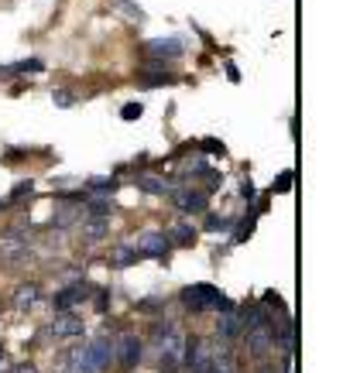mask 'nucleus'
Here are the masks:
<instances>
[{
	"label": "nucleus",
	"instance_id": "obj_1",
	"mask_svg": "<svg viewBox=\"0 0 343 373\" xmlns=\"http://www.w3.org/2000/svg\"><path fill=\"white\" fill-rule=\"evenodd\" d=\"M169 250H172V240L165 233H155V230H151V233H141L137 244H134V253H137V257H155V260H165Z\"/></svg>",
	"mask_w": 343,
	"mask_h": 373
},
{
	"label": "nucleus",
	"instance_id": "obj_2",
	"mask_svg": "<svg viewBox=\"0 0 343 373\" xmlns=\"http://www.w3.org/2000/svg\"><path fill=\"white\" fill-rule=\"evenodd\" d=\"M172 206L178 209V212H185V216H192V212H206L210 206V196L206 192H196V189H172Z\"/></svg>",
	"mask_w": 343,
	"mask_h": 373
},
{
	"label": "nucleus",
	"instance_id": "obj_3",
	"mask_svg": "<svg viewBox=\"0 0 343 373\" xmlns=\"http://www.w3.org/2000/svg\"><path fill=\"white\" fill-rule=\"evenodd\" d=\"M182 51H185V45L178 42V38H151V42H144V55L155 58V62H172Z\"/></svg>",
	"mask_w": 343,
	"mask_h": 373
},
{
	"label": "nucleus",
	"instance_id": "obj_4",
	"mask_svg": "<svg viewBox=\"0 0 343 373\" xmlns=\"http://www.w3.org/2000/svg\"><path fill=\"white\" fill-rule=\"evenodd\" d=\"M48 332H52L55 339H73V335H83L86 326H83V319H76L73 312H59V315L48 322Z\"/></svg>",
	"mask_w": 343,
	"mask_h": 373
},
{
	"label": "nucleus",
	"instance_id": "obj_5",
	"mask_svg": "<svg viewBox=\"0 0 343 373\" xmlns=\"http://www.w3.org/2000/svg\"><path fill=\"white\" fill-rule=\"evenodd\" d=\"M114 360H117L124 370H130V367L141 360V339H137V335H124L121 346H114Z\"/></svg>",
	"mask_w": 343,
	"mask_h": 373
},
{
	"label": "nucleus",
	"instance_id": "obj_6",
	"mask_svg": "<svg viewBox=\"0 0 343 373\" xmlns=\"http://www.w3.org/2000/svg\"><path fill=\"white\" fill-rule=\"evenodd\" d=\"M275 346V332H271V322H264V326H254V329H247V349L254 353V356H264L268 349Z\"/></svg>",
	"mask_w": 343,
	"mask_h": 373
},
{
	"label": "nucleus",
	"instance_id": "obj_7",
	"mask_svg": "<svg viewBox=\"0 0 343 373\" xmlns=\"http://www.w3.org/2000/svg\"><path fill=\"white\" fill-rule=\"evenodd\" d=\"M137 83L141 86H169V83H175V76L169 72V65L165 62H148V69H141L137 72Z\"/></svg>",
	"mask_w": 343,
	"mask_h": 373
},
{
	"label": "nucleus",
	"instance_id": "obj_8",
	"mask_svg": "<svg viewBox=\"0 0 343 373\" xmlns=\"http://www.w3.org/2000/svg\"><path fill=\"white\" fill-rule=\"evenodd\" d=\"M79 233H83L86 244H100V240L110 237V219H107V216H89L83 226H79Z\"/></svg>",
	"mask_w": 343,
	"mask_h": 373
},
{
	"label": "nucleus",
	"instance_id": "obj_9",
	"mask_svg": "<svg viewBox=\"0 0 343 373\" xmlns=\"http://www.w3.org/2000/svg\"><path fill=\"white\" fill-rule=\"evenodd\" d=\"M93 291H89V285H73V288H62L59 294H55V312H69L73 305H79V301H86Z\"/></svg>",
	"mask_w": 343,
	"mask_h": 373
},
{
	"label": "nucleus",
	"instance_id": "obj_10",
	"mask_svg": "<svg viewBox=\"0 0 343 373\" xmlns=\"http://www.w3.org/2000/svg\"><path fill=\"white\" fill-rule=\"evenodd\" d=\"M42 301V291H38V285H21V288L14 291V308H35Z\"/></svg>",
	"mask_w": 343,
	"mask_h": 373
},
{
	"label": "nucleus",
	"instance_id": "obj_11",
	"mask_svg": "<svg viewBox=\"0 0 343 373\" xmlns=\"http://www.w3.org/2000/svg\"><path fill=\"white\" fill-rule=\"evenodd\" d=\"M0 257H7V260H21V257H28V237H10V240H3L0 244Z\"/></svg>",
	"mask_w": 343,
	"mask_h": 373
},
{
	"label": "nucleus",
	"instance_id": "obj_12",
	"mask_svg": "<svg viewBox=\"0 0 343 373\" xmlns=\"http://www.w3.org/2000/svg\"><path fill=\"white\" fill-rule=\"evenodd\" d=\"M241 329H244V326H241V315H237V312H227V315L216 319V332H220L223 339H234Z\"/></svg>",
	"mask_w": 343,
	"mask_h": 373
},
{
	"label": "nucleus",
	"instance_id": "obj_13",
	"mask_svg": "<svg viewBox=\"0 0 343 373\" xmlns=\"http://www.w3.org/2000/svg\"><path fill=\"white\" fill-rule=\"evenodd\" d=\"M137 189L148 192V196H169L172 182H162V178H155V175H144V178H137Z\"/></svg>",
	"mask_w": 343,
	"mask_h": 373
},
{
	"label": "nucleus",
	"instance_id": "obj_14",
	"mask_svg": "<svg viewBox=\"0 0 343 373\" xmlns=\"http://www.w3.org/2000/svg\"><path fill=\"white\" fill-rule=\"evenodd\" d=\"M172 237H175L178 247H192V244H196V230H192L189 223H175V226H172Z\"/></svg>",
	"mask_w": 343,
	"mask_h": 373
},
{
	"label": "nucleus",
	"instance_id": "obj_15",
	"mask_svg": "<svg viewBox=\"0 0 343 373\" xmlns=\"http://www.w3.org/2000/svg\"><path fill=\"white\" fill-rule=\"evenodd\" d=\"M117 185H121L117 178H89V182H86L89 192H117Z\"/></svg>",
	"mask_w": 343,
	"mask_h": 373
},
{
	"label": "nucleus",
	"instance_id": "obj_16",
	"mask_svg": "<svg viewBox=\"0 0 343 373\" xmlns=\"http://www.w3.org/2000/svg\"><path fill=\"white\" fill-rule=\"evenodd\" d=\"M137 260H141V257L134 253V247H117L114 250V264H117V267H130V264H137Z\"/></svg>",
	"mask_w": 343,
	"mask_h": 373
},
{
	"label": "nucleus",
	"instance_id": "obj_17",
	"mask_svg": "<svg viewBox=\"0 0 343 373\" xmlns=\"http://www.w3.org/2000/svg\"><path fill=\"white\" fill-rule=\"evenodd\" d=\"M31 192H35V182H31V178H28V182H17V185L10 189V199H7V203H21V199H28Z\"/></svg>",
	"mask_w": 343,
	"mask_h": 373
},
{
	"label": "nucleus",
	"instance_id": "obj_18",
	"mask_svg": "<svg viewBox=\"0 0 343 373\" xmlns=\"http://www.w3.org/2000/svg\"><path fill=\"white\" fill-rule=\"evenodd\" d=\"M52 100H55V106H62V110H69V106L76 103V96H73L69 89H55V93H52Z\"/></svg>",
	"mask_w": 343,
	"mask_h": 373
},
{
	"label": "nucleus",
	"instance_id": "obj_19",
	"mask_svg": "<svg viewBox=\"0 0 343 373\" xmlns=\"http://www.w3.org/2000/svg\"><path fill=\"white\" fill-rule=\"evenodd\" d=\"M141 113H144L141 103H124L121 106V120H141Z\"/></svg>",
	"mask_w": 343,
	"mask_h": 373
},
{
	"label": "nucleus",
	"instance_id": "obj_20",
	"mask_svg": "<svg viewBox=\"0 0 343 373\" xmlns=\"http://www.w3.org/2000/svg\"><path fill=\"white\" fill-rule=\"evenodd\" d=\"M199 148H203L206 154H227L223 141H216V137H203V141H199Z\"/></svg>",
	"mask_w": 343,
	"mask_h": 373
},
{
	"label": "nucleus",
	"instance_id": "obj_21",
	"mask_svg": "<svg viewBox=\"0 0 343 373\" xmlns=\"http://www.w3.org/2000/svg\"><path fill=\"white\" fill-rule=\"evenodd\" d=\"M110 3H117L121 10H128V14L134 17V21H144V10H141L137 3H130V0H110Z\"/></svg>",
	"mask_w": 343,
	"mask_h": 373
},
{
	"label": "nucleus",
	"instance_id": "obj_22",
	"mask_svg": "<svg viewBox=\"0 0 343 373\" xmlns=\"http://www.w3.org/2000/svg\"><path fill=\"white\" fill-rule=\"evenodd\" d=\"M251 233H254V219H247V223H241V226L234 230V244H244Z\"/></svg>",
	"mask_w": 343,
	"mask_h": 373
},
{
	"label": "nucleus",
	"instance_id": "obj_23",
	"mask_svg": "<svg viewBox=\"0 0 343 373\" xmlns=\"http://www.w3.org/2000/svg\"><path fill=\"white\" fill-rule=\"evenodd\" d=\"M110 212H114V206L107 199H93L89 203V216H110Z\"/></svg>",
	"mask_w": 343,
	"mask_h": 373
},
{
	"label": "nucleus",
	"instance_id": "obj_24",
	"mask_svg": "<svg viewBox=\"0 0 343 373\" xmlns=\"http://www.w3.org/2000/svg\"><path fill=\"white\" fill-rule=\"evenodd\" d=\"M73 219H76V206H62V209H59V219H55V223H59V226H69Z\"/></svg>",
	"mask_w": 343,
	"mask_h": 373
},
{
	"label": "nucleus",
	"instance_id": "obj_25",
	"mask_svg": "<svg viewBox=\"0 0 343 373\" xmlns=\"http://www.w3.org/2000/svg\"><path fill=\"white\" fill-rule=\"evenodd\" d=\"M289 189H292V171H282L275 182V192H289Z\"/></svg>",
	"mask_w": 343,
	"mask_h": 373
},
{
	"label": "nucleus",
	"instance_id": "obj_26",
	"mask_svg": "<svg viewBox=\"0 0 343 373\" xmlns=\"http://www.w3.org/2000/svg\"><path fill=\"white\" fill-rule=\"evenodd\" d=\"M230 226V219H223V216H206V230H227Z\"/></svg>",
	"mask_w": 343,
	"mask_h": 373
},
{
	"label": "nucleus",
	"instance_id": "obj_27",
	"mask_svg": "<svg viewBox=\"0 0 343 373\" xmlns=\"http://www.w3.org/2000/svg\"><path fill=\"white\" fill-rule=\"evenodd\" d=\"M261 305H275V308H285V301H282V294H278V291H268V294L261 298Z\"/></svg>",
	"mask_w": 343,
	"mask_h": 373
},
{
	"label": "nucleus",
	"instance_id": "obj_28",
	"mask_svg": "<svg viewBox=\"0 0 343 373\" xmlns=\"http://www.w3.org/2000/svg\"><path fill=\"white\" fill-rule=\"evenodd\" d=\"M241 199H247V203L254 199V185L251 182H241Z\"/></svg>",
	"mask_w": 343,
	"mask_h": 373
},
{
	"label": "nucleus",
	"instance_id": "obj_29",
	"mask_svg": "<svg viewBox=\"0 0 343 373\" xmlns=\"http://www.w3.org/2000/svg\"><path fill=\"white\" fill-rule=\"evenodd\" d=\"M227 76H230V83H237V79H241V72H237V65H234V62H227Z\"/></svg>",
	"mask_w": 343,
	"mask_h": 373
},
{
	"label": "nucleus",
	"instance_id": "obj_30",
	"mask_svg": "<svg viewBox=\"0 0 343 373\" xmlns=\"http://www.w3.org/2000/svg\"><path fill=\"white\" fill-rule=\"evenodd\" d=\"M3 206H7V203H3V199H0V209H3Z\"/></svg>",
	"mask_w": 343,
	"mask_h": 373
}]
</instances>
